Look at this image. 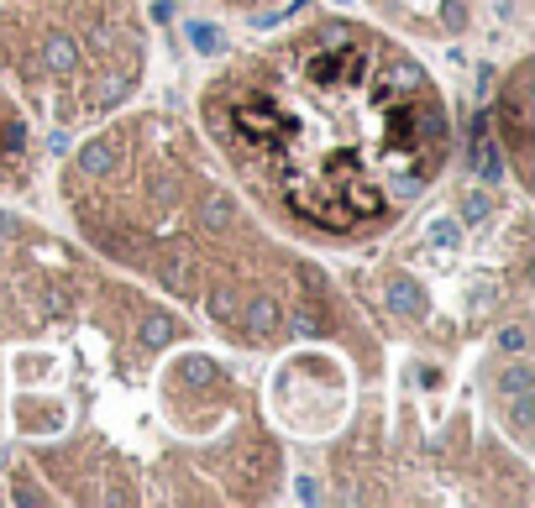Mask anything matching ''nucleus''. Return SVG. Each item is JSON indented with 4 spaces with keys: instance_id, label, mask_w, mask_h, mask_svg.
I'll return each instance as SVG.
<instances>
[{
    "instance_id": "obj_6",
    "label": "nucleus",
    "mask_w": 535,
    "mask_h": 508,
    "mask_svg": "<svg viewBox=\"0 0 535 508\" xmlns=\"http://www.w3.org/2000/svg\"><path fill=\"white\" fill-rule=\"evenodd\" d=\"M373 22L415 37H462L478 16V0H367Z\"/></svg>"
},
{
    "instance_id": "obj_1",
    "label": "nucleus",
    "mask_w": 535,
    "mask_h": 508,
    "mask_svg": "<svg viewBox=\"0 0 535 508\" xmlns=\"http://www.w3.org/2000/svg\"><path fill=\"white\" fill-rule=\"evenodd\" d=\"M0 430L68 503H257L283 477L231 361L16 210H0Z\"/></svg>"
},
{
    "instance_id": "obj_4",
    "label": "nucleus",
    "mask_w": 535,
    "mask_h": 508,
    "mask_svg": "<svg viewBox=\"0 0 535 508\" xmlns=\"http://www.w3.org/2000/svg\"><path fill=\"white\" fill-rule=\"evenodd\" d=\"M148 74L137 0H0V85L58 127H95Z\"/></svg>"
},
{
    "instance_id": "obj_2",
    "label": "nucleus",
    "mask_w": 535,
    "mask_h": 508,
    "mask_svg": "<svg viewBox=\"0 0 535 508\" xmlns=\"http://www.w3.org/2000/svg\"><path fill=\"white\" fill-rule=\"evenodd\" d=\"M200 137L289 241L352 252L388 236L451 168V106L384 22L315 11L200 85Z\"/></svg>"
},
{
    "instance_id": "obj_8",
    "label": "nucleus",
    "mask_w": 535,
    "mask_h": 508,
    "mask_svg": "<svg viewBox=\"0 0 535 508\" xmlns=\"http://www.w3.org/2000/svg\"><path fill=\"white\" fill-rule=\"evenodd\" d=\"M221 11H268V5H279V0H211Z\"/></svg>"
},
{
    "instance_id": "obj_5",
    "label": "nucleus",
    "mask_w": 535,
    "mask_h": 508,
    "mask_svg": "<svg viewBox=\"0 0 535 508\" xmlns=\"http://www.w3.org/2000/svg\"><path fill=\"white\" fill-rule=\"evenodd\" d=\"M352 378L325 351H294L273 372V414L294 441H325L346 414Z\"/></svg>"
},
{
    "instance_id": "obj_7",
    "label": "nucleus",
    "mask_w": 535,
    "mask_h": 508,
    "mask_svg": "<svg viewBox=\"0 0 535 508\" xmlns=\"http://www.w3.org/2000/svg\"><path fill=\"white\" fill-rule=\"evenodd\" d=\"M530 64L520 58L514 64V74L504 79V106H499V116H504V142H509V157H514V178L520 184H530V131H525V116H530Z\"/></svg>"
},
{
    "instance_id": "obj_3",
    "label": "nucleus",
    "mask_w": 535,
    "mask_h": 508,
    "mask_svg": "<svg viewBox=\"0 0 535 508\" xmlns=\"http://www.w3.org/2000/svg\"><path fill=\"white\" fill-rule=\"evenodd\" d=\"M64 205L100 257L163 283L236 346L321 336L346 315L321 268L221 184L205 137L173 110H131L95 131L64 173Z\"/></svg>"
}]
</instances>
